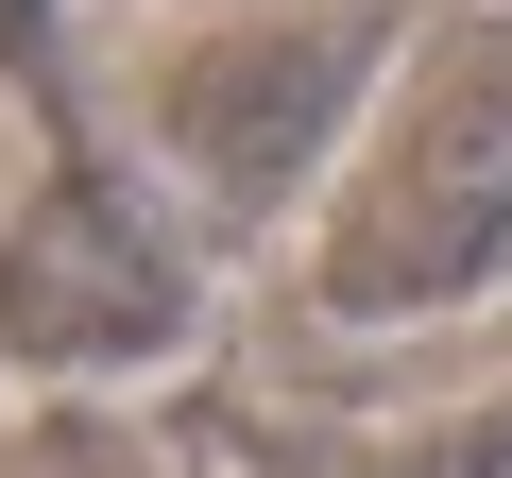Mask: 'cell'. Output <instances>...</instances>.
I'll return each instance as SVG.
<instances>
[{"instance_id": "6da1fadb", "label": "cell", "mask_w": 512, "mask_h": 478, "mask_svg": "<svg viewBox=\"0 0 512 478\" xmlns=\"http://www.w3.org/2000/svg\"><path fill=\"white\" fill-rule=\"evenodd\" d=\"M308 291L342 325H444L512 291V18L410 35V69L359 103V154L308 222Z\"/></svg>"}, {"instance_id": "7a4b0ae2", "label": "cell", "mask_w": 512, "mask_h": 478, "mask_svg": "<svg viewBox=\"0 0 512 478\" xmlns=\"http://www.w3.org/2000/svg\"><path fill=\"white\" fill-rule=\"evenodd\" d=\"M359 86H376V18H308V0H256V18H222V35H188L171 69H154V154L205 188V205H291L308 188V154L359 120Z\"/></svg>"}, {"instance_id": "3957f363", "label": "cell", "mask_w": 512, "mask_h": 478, "mask_svg": "<svg viewBox=\"0 0 512 478\" xmlns=\"http://www.w3.org/2000/svg\"><path fill=\"white\" fill-rule=\"evenodd\" d=\"M188 325V257L103 205V188H52L18 222V257H0V359H35V376H120Z\"/></svg>"}, {"instance_id": "277c9868", "label": "cell", "mask_w": 512, "mask_h": 478, "mask_svg": "<svg viewBox=\"0 0 512 478\" xmlns=\"http://www.w3.org/2000/svg\"><path fill=\"white\" fill-rule=\"evenodd\" d=\"M444 478H512V393H495V410H478V427L444 444Z\"/></svg>"}]
</instances>
